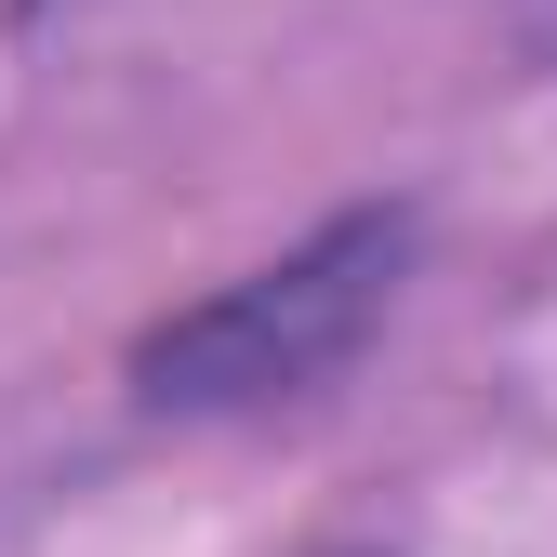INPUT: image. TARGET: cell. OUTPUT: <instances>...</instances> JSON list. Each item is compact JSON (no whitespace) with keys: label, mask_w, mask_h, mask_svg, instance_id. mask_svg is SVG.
Returning a JSON list of instances; mask_svg holds the SVG:
<instances>
[{"label":"cell","mask_w":557,"mask_h":557,"mask_svg":"<svg viewBox=\"0 0 557 557\" xmlns=\"http://www.w3.org/2000/svg\"><path fill=\"white\" fill-rule=\"evenodd\" d=\"M411 252H425V199H345L293 252H265L226 293H199V306L133 332V398L147 411H265V398L332 385L385 332Z\"/></svg>","instance_id":"obj_1"}]
</instances>
